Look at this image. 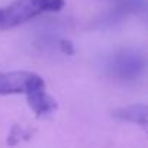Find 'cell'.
Listing matches in <instances>:
<instances>
[{"instance_id": "1", "label": "cell", "mask_w": 148, "mask_h": 148, "mask_svg": "<svg viewBox=\"0 0 148 148\" xmlns=\"http://www.w3.org/2000/svg\"><path fill=\"white\" fill-rule=\"evenodd\" d=\"M64 0H15L0 9V31L13 29L44 13L60 12Z\"/></svg>"}, {"instance_id": "2", "label": "cell", "mask_w": 148, "mask_h": 148, "mask_svg": "<svg viewBox=\"0 0 148 148\" xmlns=\"http://www.w3.org/2000/svg\"><path fill=\"white\" fill-rule=\"evenodd\" d=\"M45 87L44 79L32 71H9L0 73V95H18Z\"/></svg>"}, {"instance_id": "3", "label": "cell", "mask_w": 148, "mask_h": 148, "mask_svg": "<svg viewBox=\"0 0 148 148\" xmlns=\"http://www.w3.org/2000/svg\"><path fill=\"white\" fill-rule=\"evenodd\" d=\"M26 102L29 108L38 115V116H45L48 113H52L57 109V102L54 97H51L47 92L45 87H36L26 95Z\"/></svg>"}, {"instance_id": "4", "label": "cell", "mask_w": 148, "mask_h": 148, "mask_svg": "<svg viewBox=\"0 0 148 148\" xmlns=\"http://www.w3.org/2000/svg\"><path fill=\"white\" fill-rule=\"evenodd\" d=\"M112 115L116 119L138 123L144 128L147 126V122H148V108L145 105H131V106L119 108V109L113 110Z\"/></svg>"}, {"instance_id": "5", "label": "cell", "mask_w": 148, "mask_h": 148, "mask_svg": "<svg viewBox=\"0 0 148 148\" xmlns=\"http://www.w3.org/2000/svg\"><path fill=\"white\" fill-rule=\"evenodd\" d=\"M61 47H62V51H64V52H68V54L73 52V48H71V44H70V42L61 41Z\"/></svg>"}]
</instances>
